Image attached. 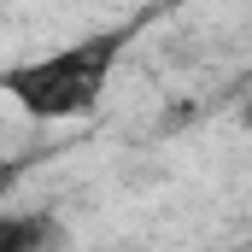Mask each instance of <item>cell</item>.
<instances>
[{
  "mask_svg": "<svg viewBox=\"0 0 252 252\" xmlns=\"http://www.w3.org/2000/svg\"><path fill=\"white\" fill-rule=\"evenodd\" d=\"M47 247H53V217L0 211V252H47Z\"/></svg>",
  "mask_w": 252,
  "mask_h": 252,
  "instance_id": "7a4b0ae2",
  "label": "cell"
},
{
  "mask_svg": "<svg viewBox=\"0 0 252 252\" xmlns=\"http://www.w3.org/2000/svg\"><path fill=\"white\" fill-rule=\"evenodd\" d=\"M129 35L135 30H94V35H76L64 47H47V53H30V59H12L0 70V94L35 118V124H70V118H88L112 76H118V59H124Z\"/></svg>",
  "mask_w": 252,
  "mask_h": 252,
  "instance_id": "6da1fadb",
  "label": "cell"
},
{
  "mask_svg": "<svg viewBox=\"0 0 252 252\" xmlns=\"http://www.w3.org/2000/svg\"><path fill=\"white\" fill-rule=\"evenodd\" d=\"M18 176H24V164H18V158H6V153H0V199H6V193L18 188Z\"/></svg>",
  "mask_w": 252,
  "mask_h": 252,
  "instance_id": "3957f363",
  "label": "cell"
}]
</instances>
